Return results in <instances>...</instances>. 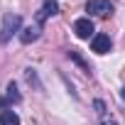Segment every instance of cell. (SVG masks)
<instances>
[{
	"label": "cell",
	"instance_id": "4",
	"mask_svg": "<svg viewBox=\"0 0 125 125\" xmlns=\"http://www.w3.org/2000/svg\"><path fill=\"white\" fill-rule=\"evenodd\" d=\"M110 47H113V42H110L108 34H96V37L91 39V49H93L96 54H108Z\"/></svg>",
	"mask_w": 125,
	"mask_h": 125
},
{
	"label": "cell",
	"instance_id": "2",
	"mask_svg": "<svg viewBox=\"0 0 125 125\" xmlns=\"http://www.w3.org/2000/svg\"><path fill=\"white\" fill-rule=\"evenodd\" d=\"M86 12L108 17L113 12V3H110V0H88V3H86Z\"/></svg>",
	"mask_w": 125,
	"mask_h": 125
},
{
	"label": "cell",
	"instance_id": "8",
	"mask_svg": "<svg viewBox=\"0 0 125 125\" xmlns=\"http://www.w3.org/2000/svg\"><path fill=\"white\" fill-rule=\"evenodd\" d=\"M8 96H10L15 103H20V93H17V86H15V83H8Z\"/></svg>",
	"mask_w": 125,
	"mask_h": 125
},
{
	"label": "cell",
	"instance_id": "5",
	"mask_svg": "<svg viewBox=\"0 0 125 125\" xmlns=\"http://www.w3.org/2000/svg\"><path fill=\"white\" fill-rule=\"evenodd\" d=\"M39 34H42V25H30V27H25L22 32H20V42L22 44H32V42H37L39 39Z\"/></svg>",
	"mask_w": 125,
	"mask_h": 125
},
{
	"label": "cell",
	"instance_id": "1",
	"mask_svg": "<svg viewBox=\"0 0 125 125\" xmlns=\"http://www.w3.org/2000/svg\"><path fill=\"white\" fill-rule=\"evenodd\" d=\"M20 25H22V17L20 15H5L3 17V27H0V42H8L12 34L22 32Z\"/></svg>",
	"mask_w": 125,
	"mask_h": 125
},
{
	"label": "cell",
	"instance_id": "10",
	"mask_svg": "<svg viewBox=\"0 0 125 125\" xmlns=\"http://www.w3.org/2000/svg\"><path fill=\"white\" fill-rule=\"evenodd\" d=\"M93 108L98 110V115H103V113H105V103H103V101H93Z\"/></svg>",
	"mask_w": 125,
	"mask_h": 125
},
{
	"label": "cell",
	"instance_id": "12",
	"mask_svg": "<svg viewBox=\"0 0 125 125\" xmlns=\"http://www.w3.org/2000/svg\"><path fill=\"white\" fill-rule=\"evenodd\" d=\"M120 98H123V101H125V86H123V88H120Z\"/></svg>",
	"mask_w": 125,
	"mask_h": 125
},
{
	"label": "cell",
	"instance_id": "7",
	"mask_svg": "<svg viewBox=\"0 0 125 125\" xmlns=\"http://www.w3.org/2000/svg\"><path fill=\"white\" fill-rule=\"evenodd\" d=\"M0 125H20V115L15 110H3L0 113Z\"/></svg>",
	"mask_w": 125,
	"mask_h": 125
},
{
	"label": "cell",
	"instance_id": "3",
	"mask_svg": "<svg viewBox=\"0 0 125 125\" xmlns=\"http://www.w3.org/2000/svg\"><path fill=\"white\" fill-rule=\"evenodd\" d=\"M74 32H76V37H81V39H88V37L96 32V27H93L91 17H81V20H76V22H74Z\"/></svg>",
	"mask_w": 125,
	"mask_h": 125
},
{
	"label": "cell",
	"instance_id": "6",
	"mask_svg": "<svg viewBox=\"0 0 125 125\" xmlns=\"http://www.w3.org/2000/svg\"><path fill=\"white\" fill-rule=\"evenodd\" d=\"M56 12H59L56 0H44V5H42V10H39V15H37V25H44V20L52 17V15H56Z\"/></svg>",
	"mask_w": 125,
	"mask_h": 125
},
{
	"label": "cell",
	"instance_id": "11",
	"mask_svg": "<svg viewBox=\"0 0 125 125\" xmlns=\"http://www.w3.org/2000/svg\"><path fill=\"white\" fill-rule=\"evenodd\" d=\"M103 125H118L115 120H103Z\"/></svg>",
	"mask_w": 125,
	"mask_h": 125
},
{
	"label": "cell",
	"instance_id": "9",
	"mask_svg": "<svg viewBox=\"0 0 125 125\" xmlns=\"http://www.w3.org/2000/svg\"><path fill=\"white\" fill-rule=\"evenodd\" d=\"M69 59H74L79 66H83V69H86V61H83V59L79 56V52H74V49H71V52H69Z\"/></svg>",
	"mask_w": 125,
	"mask_h": 125
}]
</instances>
